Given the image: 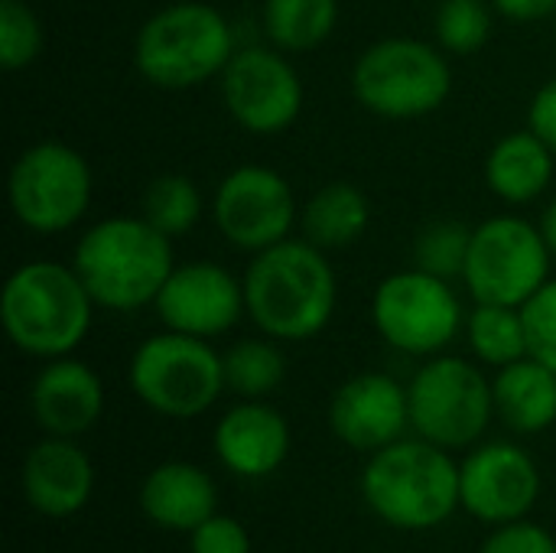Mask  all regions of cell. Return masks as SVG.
Listing matches in <instances>:
<instances>
[{
	"label": "cell",
	"mask_w": 556,
	"mask_h": 553,
	"mask_svg": "<svg viewBox=\"0 0 556 553\" xmlns=\"http://www.w3.org/2000/svg\"><path fill=\"white\" fill-rule=\"evenodd\" d=\"M225 388L241 401H264L287 378V359L277 339H241L228 352H222Z\"/></svg>",
	"instance_id": "484cf974"
},
{
	"label": "cell",
	"mask_w": 556,
	"mask_h": 553,
	"mask_svg": "<svg viewBox=\"0 0 556 553\" xmlns=\"http://www.w3.org/2000/svg\"><path fill=\"white\" fill-rule=\"evenodd\" d=\"M127 381L143 407L169 420H195L222 391H228L222 352H215L208 339L173 329H163L134 349Z\"/></svg>",
	"instance_id": "52a82bcc"
},
{
	"label": "cell",
	"mask_w": 556,
	"mask_h": 553,
	"mask_svg": "<svg viewBox=\"0 0 556 553\" xmlns=\"http://www.w3.org/2000/svg\"><path fill=\"white\" fill-rule=\"evenodd\" d=\"M153 310L163 329L215 339L235 329L241 316H248L244 280L235 277L225 264L186 261L173 267L160 297L153 300Z\"/></svg>",
	"instance_id": "9a60e30c"
},
{
	"label": "cell",
	"mask_w": 556,
	"mask_h": 553,
	"mask_svg": "<svg viewBox=\"0 0 556 553\" xmlns=\"http://www.w3.org/2000/svg\"><path fill=\"white\" fill-rule=\"evenodd\" d=\"M212 222L231 248L257 254L290 238L300 225V205L277 169L244 163L215 186Z\"/></svg>",
	"instance_id": "7c38bea8"
},
{
	"label": "cell",
	"mask_w": 556,
	"mask_h": 553,
	"mask_svg": "<svg viewBox=\"0 0 556 553\" xmlns=\"http://www.w3.org/2000/svg\"><path fill=\"white\" fill-rule=\"evenodd\" d=\"M538 228H541V238L547 241L551 254L556 257V196L544 205V212H541V218H538Z\"/></svg>",
	"instance_id": "d590c367"
},
{
	"label": "cell",
	"mask_w": 556,
	"mask_h": 553,
	"mask_svg": "<svg viewBox=\"0 0 556 553\" xmlns=\"http://www.w3.org/2000/svg\"><path fill=\"white\" fill-rule=\"evenodd\" d=\"M189 553H251V535L228 515H212L189 535Z\"/></svg>",
	"instance_id": "d6a6232c"
},
{
	"label": "cell",
	"mask_w": 556,
	"mask_h": 553,
	"mask_svg": "<svg viewBox=\"0 0 556 553\" xmlns=\"http://www.w3.org/2000/svg\"><path fill=\"white\" fill-rule=\"evenodd\" d=\"M202 212H205L202 189L182 173H166L147 186L140 215L166 238H182L199 225Z\"/></svg>",
	"instance_id": "4316f807"
},
{
	"label": "cell",
	"mask_w": 556,
	"mask_h": 553,
	"mask_svg": "<svg viewBox=\"0 0 556 553\" xmlns=\"http://www.w3.org/2000/svg\"><path fill=\"white\" fill-rule=\"evenodd\" d=\"M225 111L257 137L283 134L303 111V81L277 46H241L218 75Z\"/></svg>",
	"instance_id": "4fadbf2b"
},
{
	"label": "cell",
	"mask_w": 556,
	"mask_h": 553,
	"mask_svg": "<svg viewBox=\"0 0 556 553\" xmlns=\"http://www.w3.org/2000/svg\"><path fill=\"white\" fill-rule=\"evenodd\" d=\"M466 339L472 355L489 368H505L528 355V332L521 306L476 303L466 316Z\"/></svg>",
	"instance_id": "d4e9b609"
},
{
	"label": "cell",
	"mask_w": 556,
	"mask_h": 553,
	"mask_svg": "<svg viewBox=\"0 0 556 553\" xmlns=\"http://www.w3.org/2000/svg\"><path fill=\"white\" fill-rule=\"evenodd\" d=\"M551 261L538 222L495 215L472 228L463 284L476 303L525 306L551 280Z\"/></svg>",
	"instance_id": "8fae6325"
},
{
	"label": "cell",
	"mask_w": 556,
	"mask_h": 553,
	"mask_svg": "<svg viewBox=\"0 0 556 553\" xmlns=\"http://www.w3.org/2000/svg\"><path fill=\"white\" fill-rule=\"evenodd\" d=\"M72 267L98 306L134 313L153 306L173 274V238L153 228L143 215H111L78 238Z\"/></svg>",
	"instance_id": "7a4b0ae2"
},
{
	"label": "cell",
	"mask_w": 556,
	"mask_h": 553,
	"mask_svg": "<svg viewBox=\"0 0 556 553\" xmlns=\"http://www.w3.org/2000/svg\"><path fill=\"white\" fill-rule=\"evenodd\" d=\"M94 300L72 264L26 261L0 293V323L13 349L33 359L72 355L94 319Z\"/></svg>",
	"instance_id": "277c9868"
},
{
	"label": "cell",
	"mask_w": 556,
	"mask_h": 553,
	"mask_svg": "<svg viewBox=\"0 0 556 553\" xmlns=\"http://www.w3.org/2000/svg\"><path fill=\"white\" fill-rule=\"evenodd\" d=\"M235 49V29L222 10L202 0H176L137 29L134 65L150 85L186 91L218 78Z\"/></svg>",
	"instance_id": "5b68a950"
},
{
	"label": "cell",
	"mask_w": 556,
	"mask_h": 553,
	"mask_svg": "<svg viewBox=\"0 0 556 553\" xmlns=\"http://www.w3.org/2000/svg\"><path fill=\"white\" fill-rule=\"evenodd\" d=\"M541 499V469L528 450L508 440L482 443L459 463V502L482 525L528 518Z\"/></svg>",
	"instance_id": "5bb4252c"
},
{
	"label": "cell",
	"mask_w": 556,
	"mask_h": 553,
	"mask_svg": "<svg viewBox=\"0 0 556 553\" xmlns=\"http://www.w3.org/2000/svg\"><path fill=\"white\" fill-rule=\"evenodd\" d=\"M218 492L205 469L169 460L147 473L140 486V512L150 525L163 531H186L192 535L202 521L215 515Z\"/></svg>",
	"instance_id": "ffe728a7"
},
{
	"label": "cell",
	"mask_w": 556,
	"mask_h": 553,
	"mask_svg": "<svg viewBox=\"0 0 556 553\" xmlns=\"http://www.w3.org/2000/svg\"><path fill=\"white\" fill-rule=\"evenodd\" d=\"M212 447L231 476L267 479L290 456V424L264 401H241L218 417Z\"/></svg>",
	"instance_id": "ac0fdd59"
},
{
	"label": "cell",
	"mask_w": 556,
	"mask_h": 553,
	"mask_svg": "<svg viewBox=\"0 0 556 553\" xmlns=\"http://www.w3.org/2000/svg\"><path fill=\"white\" fill-rule=\"evenodd\" d=\"M554 156L534 130H511L485 156V186L505 205H528L554 183Z\"/></svg>",
	"instance_id": "7402d4cb"
},
{
	"label": "cell",
	"mask_w": 556,
	"mask_h": 553,
	"mask_svg": "<svg viewBox=\"0 0 556 553\" xmlns=\"http://www.w3.org/2000/svg\"><path fill=\"white\" fill-rule=\"evenodd\" d=\"M42 23L23 0H0V65L20 72L42 52Z\"/></svg>",
	"instance_id": "f546056e"
},
{
	"label": "cell",
	"mask_w": 556,
	"mask_h": 553,
	"mask_svg": "<svg viewBox=\"0 0 556 553\" xmlns=\"http://www.w3.org/2000/svg\"><path fill=\"white\" fill-rule=\"evenodd\" d=\"M244 306L261 336L277 342L316 339L336 316L339 280L323 248L287 238L251 254L244 271Z\"/></svg>",
	"instance_id": "6da1fadb"
},
{
	"label": "cell",
	"mask_w": 556,
	"mask_h": 553,
	"mask_svg": "<svg viewBox=\"0 0 556 553\" xmlns=\"http://www.w3.org/2000/svg\"><path fill=\"white\" fill-rule=\"evenodd\" d=\"M492 0H440L433 13L437 46L450 55H476L492 39Z\"/></svg>",
	"instance_id": "83f0119b"
},
{
	"label": "cell",
	"mask_w": 556,
	"mask_h": 553,
	"mask_svg": "<svg viewBox=\"0 0 556 553\" xmlns=\"http://www.w3.org/2000/svg\"><path fill=\"white\" fill-rule=\"evenodd\" d=\"M339 23V0H264L261 26L280 52L323 46Z\"/></svg>",
	"instance_id": "cb8c5ba5"
},
{
	"label": "cell",
	"mask_w": 556,
	"mask_h": 553,
	"mask_svg": "<svg viewBox=\"0 0 556 553\" xmlns=\"http://www.w3.org/2000/svg\"><path fill=\"white\" fill-rule=\"evenodd\" d=\"M528 130H534L556 153V78L538 88L528 108Z\"/></svg>",
	"instance_id": "836d02e7"
},
{
	"label": "cell",
	"mask_w": 556,
	"mask_h": 553,
	"mask_svg": "<svg viewBox=\"0 0 556 553\" xmlns=\"http://www.w3.org/2000/svg\"><path fill=\"white\" fill-rule=\"evenodd\" d=\"M492 394L498 420L521 437L544 433L556 424V372L531 355L495 368Z\"/></svg>",
	"instance_id": "44dd1931"
},
{
	"label": "cell",
	"mask_w": 556,
	"mask_h": 553,
	"mask_svg": "<svg viewBox=\"0 0 556 553\" xmlns=\"http://www.w3.org/2000/svg\"><path fill=\"white\" fill-rule=\"evenodd\" d=\"M495 13L515 20V23H538L556 16V0H492Z\"/></svg>",
	"instance_id": "e575fe53"
},
{
	"label": "cell",
	"mask_w": 556,
	"mask_h": 553,
	"mask_svg": "<svg viewBox=\"0 0 556 553\" xmlns=\"http://www.w3.org/2000/svg\"><path fill=\"white\" fill-rule=\"evenodd\" d=\"M410 427V398L384 372L349 378L329 401V430L355 453H378L404 440Z\"/></svg>",
	"instance_id": "2e32d148"
},
{
	"label": "cell",
	"mask_w": 556,
	"mask_h": 553,
	"mask_svg": "<svg viewBox=\"0 0 556 553\" xmlns=\"http://www.w3.org/2000/svg\"><path fill=\"white\" fill-rule=\"evenodd\" d=\"M368 222H371L368 196L345 179L319 186L300 205V231L309 244L323 251H339L355 244L368 231Z\"/></svg>",
	"instance_id": "603a6c76"
},
{
	"label": "cell",
	"mask_w": 556,
	"mask_h": 553,
	"mask_svg": "<svg viewBox=\"0 0 556 553\" xmlns=\"http://www.w3.org/2000/svg\"><path fill=\"white\" fill-rule=\"evenodd\" d=\"M469 241H472L469 225H463L456 218L430 222L414 238V267L430 271L437 277H446V280H456V277L463 280Z\"/></svg>",
	"instance_id": "f1b7e54d"
},
{
	"label": "cell",
	"mask_w": 556,
	"mask_h": 553,
	"mask_svg": "<svg viewBox=\"0 0 556 553\" xmlns=\"http://www.w3.org/2000/svg\"><path fill=\"white\" fill-rule=\"evenodd\" d=\"M362 499L388 528L433 531L463 508L459 463H453L450 450L424 437H404L371 453L362 469Z\"/></svg>",
	"instance_id": "3957f363"
},
{
	"label": "cell",
	"mask_w": 556,
	"mask_h": 553,
	"mask_svg": "<svg viewBox=\"0 0 556 553\" xmlns=\"http://www.w3.org/2000/svg\"><path fill=\"white\" fill-rule=\"evenodd\" d=\"M407 398L414 433L443 450L476 447L495 417L492 381L463 355L427 359L410 378Z\"/></svg>",
	"instance_id": "ba28073f"
},
{
	"label": "cell",
	"mask_w": 556,
	"mask_h": 553,
	"mask_svg": "<svg viewBox=\"0 0 556 553\" xmlns=\"http://www.w3.org/2000/svg\"><path fill=\"white\" fill-rule=\"evenodd\" d=\"M453 68L440 46L391 36L371 42L352 65L355 101L384 121H417L446 104Z\"/></svg>",
	"instance_id": "8992f818"
},
{
	"label": "cell",
	"mask_w": 556,
	"mask_h": 553,
	"mask_svg": "<svg viewBox=\"0 0 556 553\" xmlns=\"http://www.w3.org/2000/svg\"><path fill=\"white\" fill-rule=\"evenodd\" d=\"M23 499L52 521L78 515L94 492V466L72 437H46L23 460Z\"/></svg>",
	"instance_id": "e0dca14e"
},
{
	"label": "cell",
	"mask_w": 556,
	"mask_h": 553,
	"mask_svg": "<svg viewBox=\"0 0 556 553\" xmlns=\"http://www.w3.org/2000/svg\"><path fill=\"white\" fill-rule=\"evenodd\" d=\"M371 323L391 349L414 359H433L466 329V313L446 277L407 267L388 274L375 287Z\"/></svg>",
	"instance_id": "9c48e42d"
},
{
	"label": "cell",
	"mask_w": 556,
	"mask_h": 553,
	"mask_svg": "<svg viewBox=\"0 0 556 553\" xmlns=\"http://www.w3.org/2000/svg\"><path fill=\"white\" fill-rule=\"evenodd\" d=\"M91 166L88 160L59 140H39L26 147L7 179V199L13 218L36 235H62L75 228L91 205Z\"/></svg>",
	"instance_id": "30bf717a"
},
{
	"label": "cell",
	"mask_w": 556,
	"mask_h": 553,
	"mask_svg": "<svg viewBox=\"0 0 556 553\" xmlns=\"http://www.w3.org/2000/svg\"><path fill=\"white\" fill-rule=\"evenodd\" d=\"M29 407L46 437H81L104 414L98 372L72 355L49 359L29 388Z\"/></svg>",
	"instance_id": "d6986e66"
},
{
	"label": "cell",
	"mask_w": 556,
	"mask_h": 553,
	"mask_svg": "<svg viewBox=\"0 0 556 553\" xmlns=\"http://www.w3.org/2000/svg\"><path fill=\"white\" fill-rule=\"evenodd\" d=\"M521 316L528 332V355L556 372V277L521 306Z\"/></svg>",
	"instance_id": "4dcf8cb0"
},
{
	"label": "cell",
	"mask_w": 556,
	"mask_h": 553,
	"mask_svg": "<svg viewBox=\"0 0 556 553\" xmlns=\"http://www.w3.org/2000/svg\"><path fill=\"white\" fill-rule=\"evenodd\" d=\"M479 553H556V538L547 528L521 518V521L498 525L482 541Z\"/></svg>",
	"instance_id": "1f68e13d"
}]
</instances>
